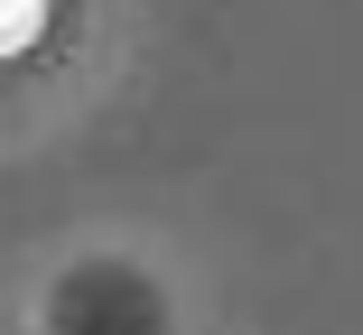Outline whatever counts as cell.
<instances>
[{
	"label": "cell",
	"instance_id": "obj_1",
	"mask_svg": "<svg viewBox=\"0 0 363 335\" xmlns=\"http://www.w3.org/2000/svg\"><path fill=\"white\" fill-rule=\"evenodd\" d=\"M38 28H47V0H0V65L28 56V47H38Z\"/></svg>",
	"mask_w": 363,
	"mask_h": 335
}]
</instances>
